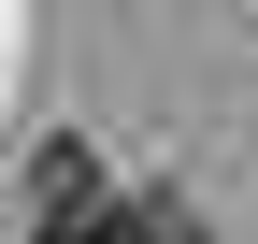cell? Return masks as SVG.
<instances>
[{
    "instance_id": "cell-1",
    "label": "cell",
    "mask_w": 258,
    "mask_h": 244,
    "mask_svg": "<svg viewBox=\"0 0 258 244\" xmlns=\"http://www.w3.org/2000/svg\"><path fill=\"white\" fill-rule=\"evenodd\" d=\"M43 244H186V230L144 216L129 187H101L86 158H57V172H43Z\"/></svg>"
}]
</instances>
